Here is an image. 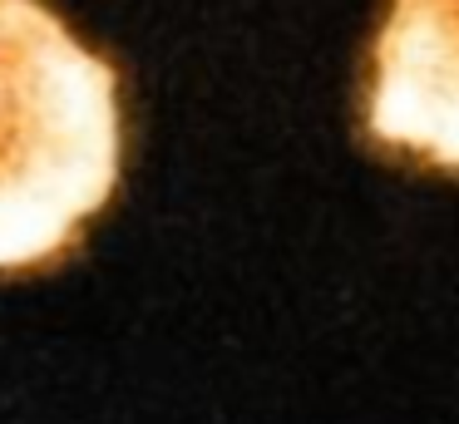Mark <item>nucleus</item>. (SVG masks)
<instances>
[{"mask_svg": "<svg viewBox=\"0 0 459 424\" xmlns=\"http://www.w3.org/2000/svg\"><path fill=\"white\" fill-rule=\"evenodd\" d=\"M119 74L40 0H0V272L50 266L119 187Z\"/></svg>", "mask_w": 459, "mask_h": 424, "instance_id": "obj_1", "label": "nucleus"}, {"mask_svg": "<svg viewBox=\"0 0 459 424\" xmlns=\"http://www.w3.org/2000/svg\"><path fill=\"white\" fill-rule=\"evenodd\" d=\"M370 65V138L459 173V0H390Z\"/></svg>", "mask_w": 459, "mask_h": 424, "instance_id": "obj_2", "label": "nucleus"}]
</instances>
